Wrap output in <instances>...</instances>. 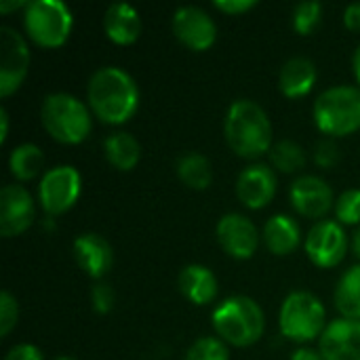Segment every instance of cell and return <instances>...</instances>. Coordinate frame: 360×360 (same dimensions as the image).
I'll list each match as a JSON object with an SVG mask.
<instances>
[{"label":"cell","mask_w":360,"mask_h":360,"mask_svg":"<svg viewBox=\"0 0 360 360\" xmlns=\"http://www.w3.org/2000/svg\"><path fill=\"white\" fill-rule=\"evenodd\" d=\"M86 103L95 118L120 127L129 122L139 108V89L133 76L116 65L99 68L86 84Z\"/></svg>","instance_id":"1"},{"label":"cell","mask_w":360,"mask_h":360,"mask_svg":"<svg viewBox=\"0 0 360 360\" xmlns=\"http://www.w3.org/2000/svg\"><path fill=\"white\" fill-rule=\"evenodd\" d=\"M224 135L230 150L247 160H255L272 150V122L253 99L232 101L226 112Z\"/></svg>","instance_id":"2"},{"label":"cell","mask_w":360,"mask_h":360,"mask_svg":"<svg viewBox=\"0 0 360 360\" xmlns=\"http://www.w3.org/2000/svg\"><path fill=\"white\" fill-rule=\"evenodd\" d=\"M211 323L217 338L236 348H249L257 344L266 331L264 310L247 295H232L217 304Z\"/></svg>","instance_id":"3"},{"label":"cell","mask_w":360,"mask_h":360,"mask_svg":"<svg viewBox=\"0 0 360 360\" xmlns=\"http://www.w3.org/2000/svg\"><path fill=\"white\" fill-rule=\"evenodd\" d=\"M44 131L63 146L82 143L93 129V112L84 101L70 93H51L40 108Z\"/></svg>","instance_id":"4"},{"label":"cell","mask_w":360,"mask_h":360,"mask_svg":"<svg viewBox=\"0 0 360 360\" xmlns=\"http://www.w3.org/2000/svg\"><path fill=\"white\" fill-rule=\"evenodd\" d=\"M316 129L329 139L360 131V86L340 84L325 89L312 108Z\"/></svg>","instance_id":"5"},{"label":"cell","mask_w":360,"mask_h":360,"mask_svg":"<svg viewBox=\"0 0 360 360\" xmlns=\"http://www.w3.org/2000/svg\"><path fill=\"white\" fill-rule=\"evenodd\" d=\"M278 327L283 338L295 344L321 340L327 329V312L323 302L310 291L289 293L278 312Z\"/></svg>","instance_id":"6"},{"label":"cell","mask_w":360,"mask_h":360,"mask_svg":"<svg viewBox=\"0 0 360 360\" xmlns=\"http://www.w3.org/2000/svg\"><path fill=\"white\" fill-rule=\"evenodd\" d=\"M23 27L36 46L59 49L72 34L74 17L59 0H32L23 8Z\"/></svg>","instance_id":"7"},{"label":"cell","mask_w":360,"mask_h":360,"mask_svg":"<svg viewBox=\"0 0 360 360\" xmlns=\"http://www.w3.org/2000/svg\"><path fill=\"white\" fill-rule=\"evenodd\" d=\"M82 175L72 165H59L49 169L38 186V202L46 215L57 217L68 213L80 198Z\"/></svg>","instance_id":"8"},{"label":"cell","mask_w":360,"mask_h":360,"mask_svg":"<svg viewBox=\"0 0 360 360\" xmlns=\"http://www.w3.org/2000/svg\"><path fill=\"white\" fill-rule=\"evenodd\" d=\"M348 247H350L348 234L338 219L316 221L306 234V243H304V251L308 259L321 270L338 268L344 262Z\"/></svg>","instance_id":"9"},{"label":"cell","mask_w":360,"mask_h":360,"mask_svg":"<svg viewBox=\"0 0 360 360\" xmlns=\"http://www.w3.org/2000/svg\"><path fill=\"white\" fill-rule=\"evenodd\" d=\"M0 97L17 93L30 70V46L13 27H0Z\"/></svg>","instance_id":"10"},{"label":"cell","mask_w":360,"mask_h":360,"mask_svg":"<svg viewBox=\"0 0 360 360\" xmlns=\"http://www.w3.org/2000/svg\"><path fill=\"white\" fill-rule=\"evenodd\" d=\"M171 25L175 38L194 53H205L217 42V23L200 6H179L173 13Z\"/></svg>","instance_id":"11"},{"label":"cell","mask_w":360,"mask_h":360,"mask_svg":"<svg viewBox=\"0 0 360 360\" xmlns=\"http://www.w3.org/2000/svg\"><path fill=\"white\" fill-rule=\"evenodd\" d=\"M215 236L224 253L238 262L251 259L257 253V247L262 240L255 224L243 213H226L217 221Z\"/></svg>","instance_id":"12"},{"label":"cell","mask_w":360,"mask_h":360,"mask_svg":"<svg viewBox=\"0 0 360 360\" xmlns=\"http://www.w3.org/2000/svg\"><path fill=\"white\" fill-rule=\"evenodd\" d=\"M34 219V196L19 184H6L0 190V234L4 238H15L27 232Z\"/></svg>","instance_id":"13"},{"label":"cell","mask_w":360,"mask_h":360,"mask_svg":"<svg viewBox=\"0 0 360 360\" xmlns=\"http://www.w3.org/2000/svg\"><path fill=\"white\" fill-rule=\"evenodd\" d=\"M289 200L293 209L308 219H323L331 209H335V196L331 186L319 175H302L291 184Z\"/></svg>","instance_id":"14"},{"label":"cell","mask_w":360,"mask_h":360,"mask_svg":"<svg viewBox=\"0 0 360 360\" xmlns=\"http://www.w3.org/2000/svg\"><path fill=\"white\" fill-rule=\"evenodd\" d=\"M276 194V173L268 165L253 162L236 177V198L251 211H259L272 202Z\"/></svg>","instance_id":"15"},{"label":"cell","mask_w":360,"mask_h":360,"mask_svg":"<svg viewBox=\"0 0 360 360\" xmlns=\"http://www.w3.org/2000/svg\"><path fill=\"white\" fill-rule=\"evenodd\" d=\"M325 360H360V321L335 319L319 340Z\"/></svg>","instance_id":"16"},{"label":"cell","mask_w":360,"mask_h":360,"mask_svg":"<svg viewBox=\"0 0 360 360\" xmlns=\"http://www.w3.org/2000/svg\"><path fill=\"white\" fill-rule=\"evenodd\" d=\"M74 259L80 266V270L91 276L93 281H99L108 276V272L114 266V251L112 245L97 232H86L80 234L74 240Z\"/></svg>","instance_id":"17"},{"label":"cell","mask_w":360,"mask_h":360,"mask_svg":"<svg viewBox=\"0 0 360 360\" xmlns=\"http://www.w3.org/2000/svg\"><path fill=\"white\" fill-rule=\"evenodd\" d=\"M177 287L181 295L194 306H209L219 295V281L202 264H190L179 272Z\"/></svg>","instance_id":"18"},{"label":"cell","mask_w":360,"mask_h":360,"mask_svg":"<svg viewBox=\"0 0 360 360\" xmlns=\"http://www.w3.org/2000/svg\"><path fill=\"white\" fill-rule=\"evenodd\" d=\"M319 80L316 63L308 57H291L278 74V89L287 99H302L312 93Z\"/></svg>","instance_id":"19"},{"label":"cell","mask_w":360,"mask_h":360,"mask_svg":"<svg viewBox=\"0 0 360 360\" xmlns=\"http://www.w3.org/2000/svg\"><path fill=\"white\" fill-rule=\"evenodd\" d=\"M103 32L118 46L135 44L141 34V17L137 8L127 2L110 4L103 15Z\"/></svg>","instance_id":"20"},{"label":"cell","mask_w":360,"mask_h":360,"mask_svg":"<svg viewBox=\"0 0 360 360\" xmlns=\"http://www.w3.org/2000/svg\"><path fill=\"white\" fill-rule=\"evenodd\" d=\"M262 238L272 255L285 257V255L295 253L297 247L302 245V228L291 215L278 213L266 221Z\"/></svg>","instance_id":"21"},{"label":"cell","mask_w":360,"mask_h":360,"mask_svg":"<svg viewBox=\"0 0 360 360\" xmlns=\"http://www.w3.org/2000/svg\"><path fill=\"white\" fill-rule=\"evenodd\" d=\"M103 154L105 160L122 173H129L137 167L139 158H141V146L139 141L127 133V131H116L110 133L103 141Z\"/></svg>","instance_id":"22"},{"label":"cell","mask_w":360,"mask_h":360,"mask_svg":"<svg viewBox=\"0 0 360 360\" xmlns=\"http://www.w3.org/2000/svg\"><path fill=\"white\" fill-rule=\"evenodd\" d=\"M333 297L342 319L360 321V264L348 268L340 276Z\"/></svg>","instance_id":"23"},{"label":"cell","mask_w":360,"mask_h":360,"mask_svg":"<svg viewBox=\"0 0 360 360\" xmlns=\"http://www.w3.org/2000/svg\"><path fill=\"white\" fill-rule=\"evenodd\" d=\"M177 177L190 190H207L213 181V167L207 156L198 152H188L177 160Z\"/></svg>","instance_id":"24"},{"label":"cell","mask_w":360,"mask_h":360,"mask_svg":"<svg viewBox=\"0 0 360 360\" xmlns=\"http://www.w3.org/2000/svg\"><path fill=\"white\" fill-rule=\"evenodd\" d=\"M44 165V154L34 143H21L13 148L8 156V171L17 181H32L40 175Z\"/></svg>","instance_id":"25"},{"label":"cell","mask_w":360,"mask_h":360,"mask_svg":"<svg viewBox=\"0 0 360 360\" xmlns=\"http://www.w3.org/2000/svg\"><path fill=\"white\" fill-rule=\"evenodd\" d=\"M270 160H272V167L276 171L291 175V173H297L306 167V150L293 139H283V141L272 146Z\"/></svg>","instance_id":"26"},{"label":"cell","mask_w":360,"mask_h":360,"mask_svg":"<svg viewBox=\"0 0 360 360\" xmlns=\"http://www.w3.org/2000/svg\"><path fill=\"white\" fill-rule=\"evenodd\" d=\"M323 23L321 2H300L293 11V30L300 36H312Z\"/></svg>","instance_id":"27"},{"label":"cell","mask_w":360,"mask_h":360,"mask_svg":"<svg viewBox=\"0 0 360 360\" xmlns=\"http://www.w3.org/2000/svg\"><path fill=\"white\" fill-rule=\"evenodd\" d=\"M184 360H230L228 344L221 342L219 338L207 335L198 338L186 352Z\"/></svg>","instance_id":"28"},{"label":"cell","mask_w":360,"mask_h":360,"mask_svg":"<svg viewBox=\"0 0 360 360\" xmlns=\"http://www.w3.org/2000/svg\"><path fill=\"white\" fill-rule=\"evenodd\" d=\"M335 219L342 226H360V190L350 188L335 200Z\"/></svg>","instance_id":"29"},{"label":"cell","mask_w":360,"mask_h":360,"mask_svg":"<svg viewBox=\"0 0 360 360\" xmlns=\"http://www.w3.org/2000/svg\"><path fill=\"white\" fill-rule=\"evenodd\" d=\"M19 323V304L17 300L8 293H0V338H8L11 331Z\"/></svg>","instance_id":"30"},{"label":"cell","mask_w":360,"mask_h":360,"mask_svg":"<svg viewBox=\"0 0 360 360\" xmlns=\"http://www.w3.org/2000/svg\"><path fill=\"white\" fill-rule=\"evenodd\" d=\"M91 304L97 314H110L116 306V293L108 283H95L91 289Z\"/></svg>","instance_id":"31"},{"label":"cell","mask_w":360,"mask_h":360,"mask_svg":"<svg viewBox=\"0 0 360 360\" xmlns=\"http://www.w3.org/2000/svg\"><path fill=\"white\" fill-rule=\"evenodd\" d=\"M340 162V148L333 139H321L314 146V165L319 169H333Z\"/></svg>","instance_id":"32"},{"label":"cell","mask_w":360,"mask_h":360,"mask_svg":"<svg viewBox=\"0 0 360 360\" xmlns=\"http://www.w3.org/2000/svg\"><path fill=\"white\" fill-rule=\"evenodd\" d=\"M213 6L226 15H243L251 8H255L257 2L255 0H215Z\"/></svg>","instance_id":"33"},{"label":"cell","mask_w":360,"mask_h":360,"mask_svg":"<svg viewBox=\"0 0 360 360\" xmlns=\"http://www.w3.org/2000/svg\"><path fill=\"white\" fill-rule=\"evenodd\" d=\"M4 360H44V356L34 344H17L6 352Z\"/></svg>","instance_id":"34"},{"label":"cell","mask_w":360,"mask_h":360,"mask_svg":"<svg viewBox=\"0 0 360 360\" xmlns=\"http://www.w3.org/2000/svg\"><path fill=\"white\" fill-rule=\"evenodd\" d=\"M344 25L350 32H360V2L348 4L344 11Z\"/></svg>","instance_id":"35"},{"label":"cell","mask_w":360,"mask_h":360,"mask_svg":"<svg viewBox=\"0 0 360 360\" xmlns=\"http://www.w3.org/2000/svg\"><path fill=\"white\" fill-rule=\"evenodd\" d=\"M291 360H325V356L321 354V350L302 346V348H297V350L291 354Z\"/></svg>","instance_id":"36"},{"label":"cell","mask_w":360,"mask_h":360,"mask_svg":"<svg viewBox=\"0 0 360 360\" xmlns=\"http://www.w3.org/2000/svg\"><path fill=\"white\" fill-rule=\"evenodd\" d=\"M27 6V2H23V0H0V13H11V11H15V8H25Z\"/></svg>","instance_id":"37"},{"label":"cell","mask_w":360,"mask_h":360,"mask_svg":"<svg viewBox=\"0 0 360 360\" xmlns=\"http://www.w3.org/2000/svg\"><path fill=\"white\" fill-rule=\"evenodd\" d=\"M0 124H2V131H0V143H4L6 141V137H8V112L2 108L0 110Z\"/></svg>","instance_id":"38"},{"label":"cell","mask_w":360,"mask_h":360,"mask_svg":"<svg viewBox=\"0 0 360 360\" xmlns=\"http://www.w3.org/2000/svg\"><path fill=\"white\" fill-rule=\"evenodd\" d=\"M352 72H354V78H356V82H359L360 86V44L356 46L354 57H352Z\"/></svg>","instance_id":"39"},{"label":"cell","mask_w":360,"mask_h":360,"mask_svg":"<svg viewBox=\"0 0 360 360\" xmlns=\"http://www.w3.org/2000/svg\"><path fill=\"white\" fill-rule=\"evenodd\" d=\"M350 247H352V253L356 255L360 259V226L356 228V232H354V236H352V243H350Z\"/></svg>","instance_id":"40"},{"label":"cell","mask_w":360,"mask_h":360,"mask_svg":"<svg viewBox=\"0 0 360 360\" xmlns=\"http://www.w3.org/2000/svg\"><path fill=\"white\" fill-rule=\"evenodd\" d=\"M55 360H78V359H74V356H68V354H61V356H57Z\"/></svg>","instance_id":"41"}]
</instances>
